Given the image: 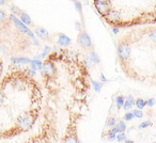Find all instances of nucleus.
<instances>
[{
	"label": "nucleus",
	"mask_w": 156,
	"mask_h": 143,
	"mask_svg": "<svg viewBox=\"0 0 156 143\" xmlns=\"http://www.w3.org/2000/svg\"><path fill=\"white\" fill-rule=\"evenodd\" d=\"M98 13L117 28L156 24V0H93Z\"/></svg>",
	"instance_id": "3"
},
{
	"label": "nucleus",
	"mask_w": 156,
	"mask_h": 143,
	"mask_svg": "<svg viewBox=\"0 0 156 143\" xmlns=\"http://www.w3.org/2000/svg\"><path fill=\"white\" fill-rule=\"evenodd\" d=\"M115 103H117L118 109L122 108L123 105H124V103H125V98H124L123 96H118V97L115 98Z\"/></svg>",
	"instance_id": "13"
},
{
	"label": "nucleus",
	"mask_w": 156,
	"mask_h": 143,
	"mask_svg": "<svg viewBox=\"0 0 156 143\" xmlns=\"http://www.w3.org/2000/svg\"><path fill=\"white\" fill-rule=\"evenodd\" d=\"M7 5V0H0V5Z\"/></svg>",
	"instance_id": "30"
},
{
	"label": "nucleus",
	"mask_w": 156,
	"mask_h": 143,
	"mask_svg": "<svg viewBox=\"0 0 156 143\" xmlns=\"http://www.w3.org/2000/svg\"><path fill=\"white\" fill-rule=\"evenodd\" d=\"M2 72H3V63L0 59V78H1V75H2Z\"/></svg>",
	"instance_id": "27"
},
{
	"label": "nucleus",
	"mask_w": 156,
	"mask_h": 143,
	"mask_svg": "<svg viewBox=\"0 0 156 143\" xmlns=\"http://www.w3.org/2000/svg\"><path fill=\"white\" fill-rule=\"evenodd\" d=\"M154 104H155V99L154 98H151V99H149L147 102V105H149V106H153Z\"/></svg>",
	"instance_id": "26"
},
{
	"label": "nucleus",
	"mask_w": 156,
	"mask_h": 143,
	"mask_svg": "<svg viewBox=\"0 0 156 143\" xmlns=\"http://www.w3.org/2000/svg\"><path fill=\"white\" fill-rule=\"evenodd\" d=\"M58 43L60 44L61 46H63V47H65V46H69L71 45L72 41L69 37H67L66 35L64 34H59V37H58Z\"/></svg>",
	"instance_id": "9"
},
{
	"label": "nucleus",
	"mask_w": 156,
	"mask_h": 143,
	"mask_svg": "<svg viewBox=\"0 0 156 143\" xmlns=\"http://www.w3.org/2000/svg\"><path fill=\"white\" fill-rule=\"evenodd\" d=\"M117 127L119 128V130H120V132H123L124 130L126 129V125H125V123H124L123 121H121V122H119L118 123V125H117Z\"/></svg>",
	"instance_id": "17"
},
{
	"label": "nucleus",
	"mask_w": 156,
	"mask_h": 143,
	"mask_svg": "<svg viewBox=\"0 0 156 143\" xmlns=\"http://www.w3.org/2000/svg\"><path fill=\"white\" fill-rule=\"evenodd\" d=\"M10 72L0 81V139L29 131L42 110V91L27 71Z\"/></svg>",
	"instance_id": "1"
},
{
	"label": "nucleus",
	"mask_w": 156,
	"mask_h": 143,
	"mask_svg": "<svg viewBox=\"0 0 156 143\" xmlns=\"http://www.w3.org/2000/svg\"><path fill=\"white\" fill-rule=\"evenodd\" d=\"M113 33H115V34L119 33V29H118L117 27H113Z\"/></svg>",
	"instance_id": "31"
},
{
	"label": "nucleus",
	"mask_w": 156,
	"mask_h": 143,
	"mask_svg": "<svg viewBox=\"0 0 156 143\" xmlns=\"http://www.w3.org/2000/svg\"><path fill=\"white\" fill-rule=\"evenodd\" d=\"M11 61L13 63H22V64H30V62H31V60L30 59H28V58H12L11 59Z\"/></svg>",
	"instance_id": "11"
},
{
	"label": "nucleus",
	"mask_w": 156,
	"mask_h": 143,
	"mask_svg": "<svg viewBox=\"0 0 156 143\" xmlns=\"http://www.w3.org/2000/svg\"><path fill=\"white\" fill-rule=\"evenodd\" d=\"M151 125H152L151 122H150V121H147V122H144V123L140 124V126H139V128H140V129H143V128L147 127V126H151Z\"/></svg>",
	"instance_id": "23"
},
{
	"label": "nucleus",
	"mask_w": 156,
	"mask_h": 143,
	"mask_svg": "<svg viewBox=\"0 0 156 143\" xmlns=\"http://www.w3.org/2000/svg\"><path fill=\"white\" fill-rule=\"evenodd\" d=\"M136 104V102H135V99H134V97H133L132 95H129V96H127V98H126V102L124 103V105H123V108H124V110H129L130 108H132L134 105Z\"/></svg>",
	"instance_id": "10"
},
{
	"label": "nucleus",
	"mask_w": 156,
	"mask_h": 143,
	"mask_svg": "<svg viewBox=\"0 0 156 143\" xmlns=\"http://www.w3.org/2000/svg\"><path fill=\"white\" fill-rule=\"evenodd\" d=\"M101 80H103V81H104V82H105V81H107V80H106V78H105V77L103 76V75H102V76H101Z\"/></svg>",
	"instance_id": "33"
},
{
	"label": "nucleus",
	"mask_w": 156,
	"mask_h": 143,
	"mask_svg": "<svg viewBox=\"0 0 156 143\" xmlns=\"http://www.w3.org/2000/svg\"><path fill=\"white\" fill-rule=\"evenodd\" d=\"M115 138H117V137H115V134L110 132V134H109V136H108V140H113Z\"/></svg>",
	"instance_id": "29"
},
{
	"label": "nucleus",
	"mask_w": 156,
	"mask_h": 143,
	"mask_svg": "<svg viewBox=\"0 0 156 143\" xmlns=\"http://www.w3.org/2000/svg\"><path fill=\"white\" fill-rule=\"evenodd\" d=\"M115 120L112 119V117H111V119H109L108 121H107V125H108L109 127H113V126H115Z\"/></svg>",
	"instance_id": "24"
},
{
	"label": "nucleus",
	"mask_w": 156,
	"mask_h": 143,
	"mask_svg": "<svg viewBox=\"0 0 156 143\" xmlns=\"http://www.w3.org/2000/svg\"><path fill=\"white\" fill-rule=\"evenodd\" d=\"M71 1H73V2H76V1H78V0H71Z\"/></svg>",
	"instance_id": "34"
},
{
	"label": "nucleus",
	"mask_w": 156,
	"mask_h": 143,
	"mask_svg": "<svg viewBox=\"0 0 156 143\" xmlns=\"http://www.w3.org/2000/svg\"><path fill=\"white\" fill-rule=\"evenodd\" d=\"M93 88H94V90H95L96 92H100L101 91V89H102V87H103V83H101V82H98V81H95V80H93Z\"/></svg>",
	"instance_id": "15"
},
{
	"label": "nucleus",
	"mask_w": 156,
	"mask_h": 143,
	"mask_svg": "<svg viewBox=\"0 0 156 143\" xmlns=\"http://www.w3.org/2000/svg\"><path fill=\"white\" fill-rule=\"evenodd\" d=\"M10 20L14 23V25L16 26V28H17L20 32H23L24 34L29 35L31 39L34 40V35H33V33L30 31V29H29L28 27H27V25H25L22 20L17 19V18H16V15H10Z\"/></svg>",
	"instance_id": "5"
},
{
	"label": "nucleus",
	"mask_w": 156,
	"mask_h": 143,
	"mask_svg": "<svg viewBox=\"0 0 156 143\" xmlns=\"http://www.w3.org/2000/svg\"><path fill=\"white\" fill-rule=\"evenodd\" d=\"M125 138H126V136H125L124 132H121V134L117 136V140L119 141V142H121V141H125Z\"/></svg>",
	"instance_id": "22"
},
{
	"label": "nucleus",
	"mask_w": 156,
	"mask_h": 143,
	"mask_svg": "<svg viewBox=\"0 0 156 143\" xmlns=\"http://www.w3.org/2000/svg\"><path fill=\"white\" fill-rule=\"evenodd\" d=\"M145 105H147V102H144V100H143L142 98H138V99L136 100V106L138 107V109L144 108Z\"/></svg>",
	"instance_id": "14"
},
{
	"label": "nucleus",
	"mask_w": 156,
	"mask_h": 143,
	"mask_svg": "<svg viewBox=\"0 0 156 143\" xmlns=\"http://www.w3.org/2000/svg\"><path fill=\"white\" fill-rule=\"evenodd\" d=\"M133 113H134L135 117H138V119H140V117H143V113L141 112V109H140V110H134V111H133Z\"/></svg>",
	"instance_id": "21"
},
{
	"label": "nucleus",
	"mask_w": 156,
	"mask_h": 143,
	"mask_svg": "<svg viewBox=\"0 0 156 143\" xmlns=\"http://www.w3.org/2000/svg\"><path fill=\"white\" fill-rule=\"evenodd\" d=\"M76 26H77V29H78V30H79V31L81 30V29H80V28H81V27H80V24H79V23H78V22L76 23Z\"/></svg>",
	"instance_id": "32"
},
{
	"label": "nucleus",
	"mask_w": 156,
	"mask_h": 143,
	"mask_svg": "<svg viewBox=\"0 0 156 143\" xmlns=\"http://www.w3.org/2000/svg\"><path fill=\"white\" fill-rule=\"evenodd\" d=\"M87 61H90V62L93 63V64L94 63H95V64H98L100 61H101V59L95 51H90L89 54H87Z\"/></svg>",
	"instance_id": "8"
},
{
	"label": "nucleus",
	"mask_w": 156,
	"mask_h": 143,
	"mask_svg": "<svg viewBox=\"0 0 156 143\" xmlns=\"http://www.w3.org/2000/svg\"><path fill=\"white\" fill-rule=\"evenodd\" d=\"M11 11L13 12L15 15H18V16L22 14V10H20L18 7H16V5H12V7H11Z\"/></svg>",
	"instance_id": "16"
},
{
	"label": "nucleus",
	"mask_w": 156,
	"mask_h": 143,
	"mask_svg": "<svg viewBox=\"0 0 156 143\" xmlns=\"http://www.w3.org/2000/svg\"><path fill=\"white\" fill-rule=\"evenodd\" d=\"M20 20H22L25 25H31V24H32V20H31L30 16H29L27 13L22 12V14L20 15Z\"/></svg>",
	"instance_id": "12"
},
{
	"label": "nucleus",
	"mask_w": 156,
	"mask_h": 143,
	"mask_svg": "<svg viewBox=\"0 0 156 143\" xmlns=\"http://www.w3.org/2000/svg\"><path fill=\"white\" fill-rule=\"evenodd\" d=\"M110 132H112V134H118V132H120V130L118 127H112V129L109 131V134H110Z\"/></svg>",
	"instance_id": "28"
},
{
	"label": "nucleus",
	"mask_w": 156,
	"mask_h": 143,
	"mask_svg": "<svg viewBox=\"0 0 156 143\" xmlns=\"http://www.w3.org/2000/svg\"><path fill=\"white\" fill-rule=\"evenodd\" d=\"M7 20V15H5V12L0 10V23H3Z\"/></svg>",
	"instance_id": "19"
},
{
	"label": "nucleus",
	"mask_w": 156,
	"mask_h": 143,
	"mask_svg": "<svg viewBox=\"0 0 156 143\" xmlns=\"http://www.w3.org/2000/svg\"><path fill=\"white\" fill-rule=\"evenodd\" d=\"M77 42H78V44L83 48H85V49H91V48L93 47L91 39H90L89 34H88L86 31H80V32H79L78 37H77Z\"/></svg>",
	"instance_id": "6"
},
{
	"label": "nucleus",
	"mask_w": 156,
	"mask_h": 143,
	"mask_svg": "<svg viewBox=\"0 0 156 143\" xmlns=\"http://www.w3.org/2000/svg\"><path fill=\"white\" fill-rule=\"evenodd\" d=\"M41 73L43 76L48 77V78H52L57 75V68L55 66L54 62H52L51 59H48L45 62L43 63V66H42Z\"/></svg>",
	"instance_id": "4"
},
{
	"label": "nucleus",
	"mask_w": 156,
	"mask_h": 143,
	"mask_svg": "<svg viewBox=\"0 0 156 143\" xmlns=\"http://www.w3.org/2000/svg\"><path fill=\"white\" fill-rule=\"evenodd\" d=\"M74 3H75L76 10H77V11L81 14V10H83V5H81V3L79 2V1H76V2H74Z\"/></svg>",
	"instance_id": "20"
},
{
	"label": "nucleus",
	"mask_w": 156,
	"mask_h": 143,
	"mask_svg": "<svg viewBox=\"0 0 156 143\" xmlns=\"http://www.w3.org/2000/svg\"><path fill=\"white\" fill-rule=\"evenodd\" d=\"M35 35H37V37L41 40H43V41H47V40H49V33L47 32V30L44 28H42V27H37V28H35Z\"/></svg>",
	"instance_id": "7"
},
{
	"label": "nucleus",
	"mask_w": 156,
	"mask_h": 143,
	"mask_svg": "<svg viewBox=\"0 0 156 143\" xmlns=\"http://www.w3.org/2000/svg\"><path fill=\"white\" fill-rule=\"evenodd\" d=\"M120 66L129 79L156 87V26H137L118 45Z\"/></svg>",
	"instance_id": "2"
},
{
	"label": "nucleus",
	"mask_w": 156,
	"mask_h": 143,
	"mask_svg": "<svg viewBox=\"0 0 156 143\" xmlns=\"http://www.w3.org/2000/svg\"><path fill=\"white\" fill-rule=\"evenodd\" d=\"M50 50H51V49H50V47H49V46H47V45H46V46H45V50H44V54H42L41 57H44V56H46V54H49V52H50Z\"/></svg>",
	"instance_id": "25"
},
{
	"label": "nucleus",
	"mask_w": 156,
	"mask_h": 143,
	"mask_svg": "<svg viewBox=\"0 0 156 143\" xmlns=\"http://www.w3.org/2000/svg\"><path fill=\"white\" fill-rule=\"evenodd\" d=\"M134 117H135V115H134V113H132V112H127L124 115V120H126V121H132Z\"/></svg>",
	"instance_id": "18"
}]
</instances>
